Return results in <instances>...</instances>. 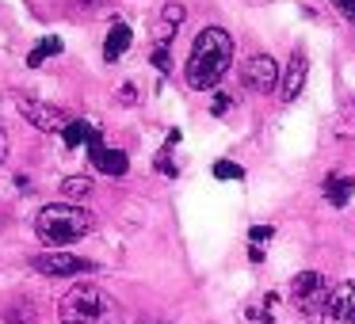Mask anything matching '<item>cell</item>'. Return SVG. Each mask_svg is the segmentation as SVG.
Segmentation results:
<instances>
[{
	"mask_svg": "<svg viewBox=\"0 0 355 324\" xmlns=\"http://www.w3.org/2000/svg\"><path fill=\"white\" fill-rule=\"evenodd\" d=\"M230 62H233V35L225 27H202L199 39L191 42V54H187V84L195 92H207L225 77Z\"/></svg>",
	"mask_w": 355,
	"mask_h": 324,
	"instance_id": "6da1fadb",
	"label": "cell"
},
{
	"mask_svg": "<svg viewBox=\"0 0 355 324\" xmlns=\"http://www.w3.org/2000/svg\"><path fill=\"white\" fill-rule=\"evenodd\" d=\"M62 324H123V305L96 282H77L58 301Z\"/></svg>",
	"mask_w": 355,
	"mask_h": 324,
	"instance_id": "7a4b0ae2",
	"label": "cell"
},
{
	"mask_svg": "<svg viewBox=\"0 0 355 324\" xmlns=\"http://www.w3.org/2000/svg\"><path fill=\"white\" fill-rule=\"evenodd\" d=\"M88 233H92V214L85 206H73V202H50L35 214V237L54 252H62V244H73Z\"/></svg>",
	"mask_w": 355,
	"mask_h": 324,
	"instance_id": "3957f363",
	"label": "cell"
},
{
	"mask_svg": "<svg viewBox=\"0 0 355 324\" xmlns=\"http://www.w3.org/2000/svg\"><path fill=\"white\" fill-rule=\"evenodd\" d=\"M329 294L332 290H329L321 271H302V275L291 278V301L302 316H309V321H321L324 305H329Z\"/></svg>",
	"mask_w": 355,
	"mask_h": 324,
	"instance_id": "277c9868",
	"label": "cell"
},
{
	"mask_svg": "<svg viewBox=\"0 0 355 324\" xmlns=\"http://www.w3.org/2000/svg\"><path fill=\"white\" fill-rule=\"evenodd\" d=\"M31 271H39V275H46V278H69V275H92L96 263L80 260V255H73V252H42L31 260Z\"/></svg>",
	"mask_w": 355,
	"mask_h": 324,
	"instance_id": "5b68a950",
	"label": "cell"
},
{
	"mask_svg": "<svg viewBox=\"0 0 355 324\" xmlns=\"http://www.w3.org/2000/svg\"><path fill=\"white\" fill-rule=\"evenodd\" d=\"M241 80H245L248 92H275L279 84V65L271 54H252L245 65H241Z\"/></svg>",
	"mask_w": 355,
	"mask_h": 324,
	"instance_id": "8992f818",
	"label": "cell"
},
{
	"mask_svg": "<svg viewBox=\"0 0 355 324\" xmlns=\"http://www.w3.org/2000/svg\"><path fill=\"white\" fill-rule=\"evenodd\" d=\"M16 107H19V115H24L27 123L35 126V130H42V134H54V130H65V126H69V118H65L58 107H50V103H39V100H19Z\"/></svg>",
	"mask_w": 355,
	"mask_h": 324,
	"instance_id": "52a82bcc",
	"label": "cell"
},
{
	"mask_svg": "<svg viewBox=\"0 0 355 324\" xmlns=\"http://www.w3.org/2000/svg\"><path fill=\"white\" fill-rule=\"evenodd\" d=\"M88 161H92L103 176H126V168H130V156H126L123 149H107V145H103L100 130H96L92 141H88Z\"/></svg>",
	"mask_w": 355,
	"mask_h": 324,
	"instance_id": "ba28073f",
	"label": "cell"
},
{
	"mask_svg": "<svg viewBox=\"0 0 355 324\" xmlns=\"http://www.w3.org/2000/svg\"><path fill=\"white\" fill-rule=\"evenodd\" d=\"M321 324H355V282H340L336 290L329 294Z\"/></svg>",
	"mask_w": 355,
	"mask_h": 324,
	"instance_id": "9c48e42d",
	"label": "cell"
},
{
	"mask_svg": "<svg viewBox=\"0 0 355 324\" xmlns=\"http://www.w3.org/2000/svg\"><path fill=\"white\" fill-rule=\"evenodd\" d=\"M306 73H309V62H306V54L298 50V54L291 57V65H286V73H283V92L279 96H283L286 103L302 96V88H306Z\"/></svg>",
	"mask_w": 355,
	"mask_h": 324,
	"instance_id": "30bf717a",
	"label": "cell"
},
{
	"mask_svg": "<svg viewBox=\"0 0 355 324\" xmlns=\"http://www.w3.org/2000/svg\"><path fill=\"white\" fill-rule=\"evenodd\" d=\"M352 191H355V179L344 176V172H329V179H324V199H329V206H347L352 202Z\"/></svg>",
	"mask_w": 355,
	"mask_h": 324,
	"instance_id": "8fae6325",
	"label": "cell"
},
{
	"mask_svg": "<svg viewBox=\"0 0 355 324\" xmlns=\"http://www.w3.org/2000/svg\"><path fill=\"white\" fill-rule=\"evenodd\" d=\"M130 42H134V31L126 24H115L107 31V42H103V62H119L130 50Z\"/></svg>",
	"mask_w": 355,
	"mask_h": 324,
	"instance_id": "7c38bea8",
	"label": "cell"
},
{
	"mask_svg": "<svg viewBox=\"0 0 355 324\" xmlns=\"http://www.w3.org/2000/svg\"><path fill=\"white\" fill-rule=\"evenodd\" d=\"M92 134H96L92 123H85V118H69V126L62 130V141H65V149H77V145H88Z\"/></svg>",
	"mask_w": 355,
	"mask_h": 324,
	"instance_id": "4fadbf2b",
	"label": "cell"
},
{
	"mask_svg": "<svg viewBox=\"0 0 355 324\" xmlns=\"http://www.w3.org/2000/svg\"><path fill=\"white\" fill-rule=\"evenodd\" d=\"M54 54H62V39H58V35H50V39H42L39 46L27 54V65H31V69H39V65L46 62V57H54Z\"/></svg>",
	"mask_w": 355,
	"mask_h": 324,
	"instance_id": "5bb4252c",
	"label": "cell"
},
{
	"mask_svg": "<svg viewBox=\"0 0 355 324\" xmlns=\"http://www.w3.org/2000/svg\"><path fill=\"white\" fill-rule=\"evenodd\" d=\"M184 4H164V12H161V39H172L176 35V27L184 24Z\"/></svg>",
	"mask_w": 355,
	"mask_h": 324,
	"instance_id": "9a60e30c",
	"label": "cell"
},
{
	"mask_svg": "<svg viewBox=\"0 0 355 324\" xmlns=\"http://www.w3.org/2000/svg\"><path fill=\"white\" fill-rule=\"evenodd\" d=\"M92 191V179H85V176H69L62 183V195L65 199H85V195Z\"/></svg>",
	"mask_w": 355,
	"mask_h": 324,
	"instance_id": "2e32d148",
	"label": "cell"
},
{
	"mask_svg": "<svg viewBox=\"0 0 355 324\" xmlns=\"http://www.w3.org/2000/svg\"><path fill=\"white\" fill-rule=\"evenodd\" d=\"M214 176L218 179H245V168H241V164H233V161H218L214 164Z\"/></svg>",
	"mask_w": 355,
	"mask_h": 324,
	"instance_id": "e0dca14e",
	"label": "cell"
},
{
	"mask_svg": "<svg viewBox=\"0 0 355 324\" xmlns=\"http://www.w3.org/2000/svg\"><path fill=\"white\" fill-rule=\"evenodd\" d=\"M8 324H31L35 321V305H16V309H8V316H4Z\"/></svg>",
	"mask_w": 355,
	"mask_h": 324,
	"instance_id": "ac0fdd59",
	"label": "cell"
},
{
	"mask_svg": "<svg viewBox=\"0 0 355 324\" xmlns=\"http://www.w3.org/2000/svg\"><path fill=\"white\" fill-rule=\"evenodd\" d=\"M149 62H153V65H157V69H161V73H168V69H172V57H168V46H164V42H161V46H157L153 54H149Z\"/></svg>",
	"mask_w": 355,
	"mask_h": 324,
	"instance_id": "d6986e66",
	"label": "cell"
},
{
	"mask_svg": "<svg viewBox=\"0 0 355 324\" xmlns=\"http://www.w3.org/2000/svg\"><path fill=\"white\" fill-rule=\"evenodd\" d=\"M332 8H336L344 19H352V24H355V0H332Z\"/></svg>",
	"mask_w": 355,
	"mask_h": 324,
	"instance_id": "ffe728a7",
	"label": "cell"
},
{
	"mask_svg": "<svg viewBox=\"0 0 355 324\" xmlns=\"http://www.w3.org/2000/svg\"><path fill=\"white\" fill-rule=\"evenodd\" d=\"M271 233H275L271 225H256V229L248 233V237H252V244H260V240H271Z\"/></svg>",
	"mask_w": 355,
	"mask_h": 324,
	"instance_id": "44dd1931",
	"label": "cell"
},
{
	"mask_svg": "<svg viewBox=\"0 0 355 324\" xmlns=\"http://www.w3.org/2000/svg\"><path fill=\"white\" fill-rule=\"evenodd\" d=\"M8 161V130H4V126H0V164Z\"/></svg>",
	"mask_w": 355,
	"mask_h": 324,
	"instance_id": "7402d4cb",
	"label": "cell"
},
{
	"mask_svg": "<svg viewBox=\"0 0 355 324\" xmlns=\"http://www.w3.org/2000/svg\"><path fill=\"white\" fill-rule=\"evenodd\" d=\"M119 103H134V84H123V88H119Z\"/></svg>",
	"mask_w": 355,
	"mask_h": 324,
	"instance_id": "603a6c76",
	"label": "cell"
},
{
	"mask_svg": "<svg viewBox=\"0 0 355 324\" xmlns=\"http://www.w3.org/2000/svg\"><path fill=\"white\" fill-rule=\"evenodd\" d=\"M225 107H230V100H225V96H218V100H214V115H222Z\"/></svg>",
	"mask_w": 355,
	"mask_h": 324,
	"instance_id": "cb8c5ba5",
	"label": "cell"
},
{
	"mask_svg": "<svg viewBox=\"0 0 355 324\" xmlns=\"http://www.w3.org/2000/svg\"><path fill=\"white\" fill-rule=\"evenodd\" d=\"M141 324H161V321H141Z\"/></svg>",
	"mask_w": 355,
	"mask_h": 324,
	"instance_id": "d4e9b609",
	"label": "cell"
}]
</instances>
